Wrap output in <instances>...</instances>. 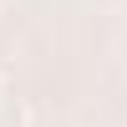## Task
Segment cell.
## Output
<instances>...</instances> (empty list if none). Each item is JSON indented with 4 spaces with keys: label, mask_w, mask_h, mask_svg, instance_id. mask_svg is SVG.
<instances>
[]
</instances>
